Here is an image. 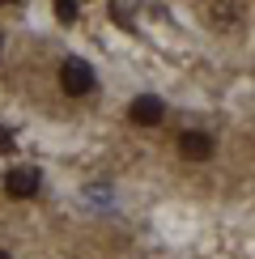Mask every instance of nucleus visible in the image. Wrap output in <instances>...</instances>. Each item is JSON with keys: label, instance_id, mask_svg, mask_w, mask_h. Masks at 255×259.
<instances>
[{"label": "nucleus", "instance_id": "nucleus-2", "mask_svg": "<svg viewBox=\"0 0 255 259\" xmlns=\"http://www.w3.org/2000/svg\"><path fill=\"white\" fill-rule=\"evenodd\" d=\"M38 170H30V166H17V170H9V175H5V191H9V196H13V200H30V196H34V191H38Z\"/></svg>", "mask_w": 255, "mask_h": 259}, {"label": "nucleus", "instance_id": "nucleus-1", "mask_svg": "<svg viewBox=\"0 0 255 259\" xmlns=\"http://www.w3.org/2000/svg\"><path fill=\"white\" fill-rule=\"evenodd\" d=\"M60 85H64V94L81 98V94L94 90V68H90L85 60H64V64H60Z\"/></svg>", "mask_w": 255, "mask_h": 259}, {"label": "nucleus", "instance_id": "nucleus-6", "mask_svg": "<svg viewBox=\"0 0 255 259\" xmlns=\"http://www.w3.org/2000/svg\"><path fill=\"white\" fill-rule=\"evenodd\" d=\"M9 149H13V132H9L5 123H0V153H9Z\"/></svg>", "mask_w": 255, "mask_h": 259}, {"label": "nucleus", "instance_id": "nucleus-7", "mask_svg": "<svg viewBox=\"0 0 255 259\" xmlns=\"http://www.w3.org/2000/svg\"><path fill=\"white\" fill-rule=\"evenodd\" d=\"M0 259H13V255H5V251H0Z\"/></svg>", "mask_w": 255, "mask_h": 259}, {"label": "nucleus", "instance_id": "nucleus-5", "mask_svg": "<svg viewBox=\"0 0 255 259\" xmlns=\"http://www.w3.org/2000/svg\"><path fill=\"white\" fill-rule=\"evenodd\" d=\"M56 17L60 21H72V17H77V0H56Z\"/></svg>", "mask_w": 255, "mask_h": 259}, {"label": "nucleus", "instance_id": "nucleus-8", "mask_svg": "<svg viewBox=\"0 0 255 259\" xmlns=\"http://www.w3.org/2000/svg\"><path fill=\"white\" fill-rule=\"evenodd\" d=\"M5 5H17V0H5Z\"/></svg>", "mask_w": 255, "mask_h": 259}, {"label": "nucleus", "instance_id": "nucleus-4", "mask_svg": "<svg viewBox=\"0 0 255 259\" xmlns=\"http://www.w3.org/2000/svg\"><path fill=\"white\" fill-rule=\"evenodd\" d=\"M132 123H145V127H153V123H162V102L153 98V94H145V98H136L132 102Z\"/></svg>", "mask_w": 255, "mask_h": 259}, {"label": "nucleus", "instance_id": "nucleus-9", "mask_svg": "<svg viewBox=\"0 0 255 259\" xmlns=\"http://www.w3.org/2000/svg\"><path fill=\"white\" fill-rule=\"evenodd\" d=\"M0 51H5V38H0Z\"/></svg>", "mask_w": 255, "mask_h": 259}, {"label": "nucleus", "instance_id": "nucleus-3", "mask_svg": "<svg viewBox=\"0 0 255 259\" xmlns=\"http://www.w3.org/2000/svg\"><path fill=\"white\" fill-rule=\"evenodd\" d=\"M179 153H183L187 161H204V157L212 153V136H204V132H183V136H179Z\"/></svg>", "mask_w": 255, "mask_h": 259}]
</instances>
